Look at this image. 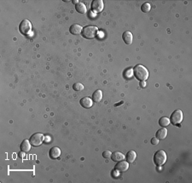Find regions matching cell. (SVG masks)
Returning a JSON list of instances; mask_svg holds the SVG:
<instances>
[{"instance_id": "6da1fadb", "label": "cell", "mask_w": 192, "mask_h": 183, "mask_svg": "<svg viewBox=\"0 0 192 183\" xmlns=\"http://www.w3.org/2000/svg\"><path fill=\"white\" fill-rule=\"evenodd\" d=\"M133 74L140 81H145L149 78V72L147 68L141 64L136 65L133 68Z\"/></svg>"}, {"instance_id": "7a4b0ae2", "label": "cell", "mask_w": 192, "mask_h": 183, "mask_svg": "<svg viewBox=\"0 0 192 183\" xmlns=\"http://www.w3.org/2000/svg\"><path fill=\"white\" fill-rule=\"evenodd\" d=\"M98 33V29L95 26H86L85 27H83L82 30V36L83 38H86V39H92L96 37Z\"/></svg>"}, {"instance_id": "3957f363", "label": "cell", "mask_w": 192, "mask_h": 183, "mask_svg": "<svg viewBox=\"0 0 192 183\" xmlns=\"http://www.w3.org/2000/svg\"><path fill=\"white\" fill-rule=\"evenodd\" d=\"M154 163L157 166H161L167 161V153L163 150L157 151L154 155Z\"/></svg>"}, {"instance_id": "277c9868", "label": "cell", "mask_w": 192, "mask_h": 183, "mask_svg": "<svg viewBox=\"0 0 192 183\" xmlns=\"http://www.w3.org/2000/svg\"><path fill=\"white\" fill-rule=\"evenodd\" d=\"M32 30V24L28 20L25 19L21 21L19 25V31L20 33L23 35H28Z\"/></svg>"}, {"instance_id": "5b68a950", "label": "cell", "mask_w": 192, "mask_h": 183, "mask_svg": "<svg viewBox=\"0 0 192 183\" xmlns=\"http://www.w3.org/2000/svg\"><path fill=\"white\" fill-rule=\"evenodd\" d=\"M169 119H170V123H172L174 125L179 124L183 120L182 111L181 110H175L173 113H172L171 117Z\"/></svg>"}, {"instance_id": "8992f818", "label": "cell", "mask_w": 192, "mask_h": 183, "mask_svg": "<svg viewBox=\"0 0 192 183\" xmlns=\"http://www.w3.org/2000/svg\"><path fill=\"white\" fill-rule=\"evenodd\" d=\"M29 141L34 146H38L44 142V136L41 133H35L30 137Z\"/></svg>"}, {"instance_id": "52a82bcc", "label": "cell", "mask_w": 192, "mask_h": 183, "mask_svg": "<svg viewBox=\"0 0 192 183\" xmlns=\"http://www.w3.org/2000/svg\"><path fill=\"white\" fill-rule=\"evenodd\" d=\"M103 7H104V5H103V0H94V1H92L91 5V10L96 13L101 12L102 10H103Z\"/></svg>"}, {"instance_id": "ba28073f", "label": "cell", "mask_w": 192, "mask_h": 183, "mask_svg": "<svg viewBox=\"0 0 192 183\" xmlns=\"http://www.w3.org/2000/svg\"><path fill=\"white\" fill-rule=\"evenodd\" d=\"M128 168H129V163L127 161H124V160L118 162L115 167V170H117L118 172H125L128 169Z\"/></svg>"}, {"instance_id": "9c48e42d", "label": "cell", "mask_w": 192, "mask_h": 183, "mask_svg": "<svg viewBox=\"0 0 192 183\" xmlns=\"http://www.w3.org/2000/svg\"><path fill=\"white\" fill-rule=\"evenodd\" d=\"M80 106L84 108H91L93 105V101L91 98L86 96V97H83L82 99H80Z\"/></svg>"}, {"instance_id": "30bf717a", "label": "cell", "mask_w": 192, "mask_h": 183, "mask_svg": "<svg viewBox=\"0 0 192 183\" xmlns=\"http://www.w3.org/2000/svg\"><path fill=\"white\" fill-rule=\"evenodd\" d=\"M61 155V150L57 146H53L49 152V156L51 159H56Z\"/></svg>"}, {"instance_id": "8fae6325", "label": "cell", "mask_w": 192, "mask_h": 183, "mask_svg": "<svg viewBox=\"0 0 192 183\" xmlns=\"http://www.w3.org/2000/svg\"><path fill=\"white\" fill-rule=\"evenodd\" d=\"M82 30H83V27H82L80 25H78V24H73L69 28V32L73 35H79L82 33Z\"/></svg>"}, {"instance_id": "7c38bea8", "label": "cell", "mask_w": 192, "mask_h": 183, "mask_svg": "<svg viewBox=\"0 0 192 183\" xmlns=\"http://www.w3.org/2000/svg\"><path fill=\"white\" fill-rule=\"evenodd\" d=\"M31 143L28 140H23L21 141V145H20V148H21V151L23 152H28L31 149Z\"/></svg>"}, {"instance_id": "4fadbf2b", "label": "cell", "mask_w": 192, "mask_h": 183, "mask_svg": "<svg viewBox=\"0 0 192 183\" xmlns=\"http://www.w3.org/2000/svg\"><path fill=\"white\" fill-rule=\"evenodd\" d=\"M168 136V130L166 128H161L155 133V137L159 140H164Z\"/></svg>"}, {"instance_id": "5bb4252c", "label": "cell", "mask_w": 192, "mask_h": 183, "mask_svg": "<svg viewBox=\"0 0 192 183\" xmlns=\"http://www.w3.org/2000/svg\"><path fill=\"white\" fill-rule=\"evenodd\" d=\"M122 38L126 44H132L133 37H132V34L130 31H125V33L122 34Z\"/></svg>"}, {"instance_id": "9a60e30c", "label": "cell", "mask_w": 192, "mask_h": 183, "mask_svg": "<svg viewBox=\"0 0 192 183\" xmlns=\"http://www.w3.org/2000/svg\"><path fill=\"white\" fill-rule=\"evenodd\" d=\"M111 159L115 162H120L121 160L125 159V156L120 152H115L111 155Z\"/></svg>"}, {"instance_id": "2e32d148", "label": "cell", "mask_w": 192, "mask_h": 183, "mask_svg": "<svg viewBox=\"0 0 192 183\" xmlns=\"http://www.w3.org/2000/svg\"><path fill=\"white\" fill-rule=\"evenodd\" d=\"M102 98H103V92H102V90L100 89H97L96 90L93 95H92V101H94L95 102H99V101H101Z\"/></svg>"}, {"instance_id": "e0dca14e", "label": "cell", "mask_w": 192, "mask_h": 183, "mask_svg": "<svg viewBox=\"0 0 192 183\" xmlns=\"http://www.w3.org/2000/svg\"><path fill=\"white\" fill-rule=\"evenodd\" d=\"M75 10H76V11L78 13L85 14V13L86 12V6L85 4L79 2L77 5H75Z\"/></svg>"}, {"instance_id": "ac0fdd59", "label": "cell", "mask_w": 192, "mask_h": 183, "mask_svg": "<svg viewBox=\"0 0 192 183\" xmlns=\"http://www.w3.org/2000/svg\"><path fill=\"white\" fill-rule=\"evenodd\" d=\"M125 158H126V160H127L128 163H133L134 160L136 159V158H137V153H136L135 151H129V152H127Z\"/></svg>"}, {"instance_id": "d6986e66", "label": "cell", "mask_w": 192, "mask_h": 183, "mask_svg": "<svg viewBox=\"0 0 192 183\" xmlns=\"http://www.w3.org/2000/svg\"><path fill=\"white\" fill-rule=\"evenodd\" d=\"M159 124L162 128H166L170 124V119L167 117H162L159 119Z\"/></svg>"}, {"instance_id": "ffe728a7", "label": "cell", "mask_w": 192, "mask_h": 183, "mask_svg": "<svg viewBox=\"0 0 192 183\" xmlns=\"http://www.w3.org/2000/svg\"><path fill=\"white\" fill-rule=\"evenodd\" d=\"M150 10H151V5L149 3H144L141 6V10L144 13H148Z\"/></svg>"}, {"instance_id": "44dd1931", "label": "cell", "mask_w": 192, "mask_h": 183, "mask_svg": "<svg viewBox=\"0 0 192 183\" xmlns=\"http://www.w3.org/2000/svg\"><path fill=\"white\" fill-rule=\"evenodd\" d=\"M73 89L75 91H81L84 89V85H82L81 83H76L73 85Z\"/></svg>"}, {"instance_id": "7402d4cb", "label": "cell", "mask_w": 192, "mask_h": 183, "mask_svg": "<svg viewBox=\"0 0 192 183\" xmlns=\"http://www.w3.org/2000/svg\"><path fill=\"white\" fill-rule=\"evenodd\" d=\"M133 74V70L132 69V68H129V69H127V70L125 71V72H124V76L125 77V79H129L132 78V76Z\"/></svg>"}, {"instance_id": "603a6c76", "label": "cell", "mask_w": 192, "mask_h": 183, "mask_svg": "<svg viewBox=\"0 0 192 183\" xmlns=\"http://www.w3.org/2000/svg\"><path fill=\"white\" fill-rule=\"evenodd\" d=\"M111 155H112V152L109 150L103 151V157L104 159H109V158H110Z\"/></svg>"}, {"instance_id": "cb8c5ba5", "label": "cell", "mask_w": 192, "mask_h": 183, "mask_svg": "<svg viewBox=\"0 0 192 183\" xmlns=\"http://www.w3.org/2000/svg\"><path fill=\"white\" fill-rule=\"evenodd\" d=\"M159 141H160V140H159V139H157L156 137H154V138H152V139H151L150 142H151V144H152V145H158Z\"/></svg>"}, {"instance_id": "d4e9b609", "label": "cell", "mask_w": 192, "mask_h": 183, "mask_svg": "<svg viewBox=\"0 0 192 183\" xmlns=\"http://www.w3.org/2000/svg\"><path fill=\"white\" fill-rule=\"evenodd\" d=\"M139 85L142 87V88H144V87L146 86V83H145V81H140Z\"/></svg>"}]
</instances>
